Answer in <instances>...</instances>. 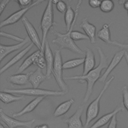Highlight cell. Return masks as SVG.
Instances as JSON below:
<instances>
[{
	"label": "cell",
	"mask_w": 128,
	"mask_h": 128,
	"mask_svg": "<svg viewBox=\"0 0 128 128\" xmlns=\"http://www.w3.org/2000/svg\"><path fill=\"white\" fill-rule=\"evenodd\" d=\"M96 50L100 56V62L98 66L90 70L86 75L72 76L64 77V80H78V82L83 83L86 82V90L84 98V102H86L92 93L96 82L102 76L101 74L103 70L106 69L108 66V57L106 56L102 48L96 46Z\"/></svg>",
	"instance_id": "1"
},
{
	"label": "cell",
	"mask_w": 128,
	"mask_h": 128,
	"mask_svg": "<svg viewBox=\"0 0 128 128\" xmlns=\"http://www.w3.org/2000/svg\"><path fill=\"white\" fill-rule=\"evenodd\" d=\"M82 2V1L80 0L77 2L75 10V18L72 26L68 31L66 32V33H62L56 30H52V32L56 36V38L52 40V44H57L59 46L60 50L67 49L75 54H84V52L76 44L74 40L72 38L71 32L73 30V28L76 22L79 10Z\"/></svg>",
	"instance_id": "2"
},
{
	"label": "cell",
	"mask_w": 128,
	"mask_h": 128,
	"mask_svg": "<svg viewBox=\"0 0 128 128\" xmlns=\"http://www.w3.org/2000/svg\"><path fill=\"white\" fill-rule=\"evenodd\" d=\"M3 92L21 96H62L66 94L62 90H53L38 88H4Z\"/></svg>",
	"instance_id": "3"
},
{
	"label": "cell",
	"mask_w": 128,
	"mask_h": 128,
	"mask_svg": "<svg viewBox=\"0 0 128 128\" xmlns=\"http://www.w3.org/2000/svg\"><path fill=\"white\" fill-rule=\"evenodd\" d=\"M114 78V76H112L106 82L98 96L92 102H91L88 106L86 111V118L84 128H88V126L91 122L98 116L100 112V99Z\"/></svg>",
	"instance_id": "4"
},
{
	"label": "cell",
	"mask_w": 128,
	"mask_h": 128,
	"mask_svg": "<svg viewBox=\"0 0 128 128\" xmlns=\"http://www.w3.org/2000/svg\"><path fill=\"white\" fill-rule=\"evenodd\" d=\"M55 24H56V22H54V20L53 4L52 0H48L43 12L40 23V28L42 32V45L44 50L45 42L47 40L48 34L50 28Z\"/></svg>",
	"instance_id": "5"
},
{
	"label": "cell",
	"mask_w": 128,
	"mask_h": 128,
	"mask_svg": "<svg viewBox=\"0 0 128 128\" xmlns=\"http://www.w3.org/2000/svg\"><path fill=\"white\" fill-rule=\"evenodd\" d=\"M63 63L60 50H54V62L52 70V74L61 90L66 94L68 92V86L64 81L62 76Z\"/></svg>",
	"instance_id": "6"
},
{
	"label": "cell",
	"mask_w": 128,
	"mask_h": 128,
	"mask_svg": "<svg viewBox=\"0 0 128 128\" xmlns=\"http://www.w3.org/2000/svg\"><path fill=\"white\" fill-rule=\"evenodd\" d=\"M44 2V0H38L34 2L31 6L26 8H20V10L14 12L8 18H6V19H4L0 22V28H2V27L10 26L16 23L18 21H19L20 19H22L24 16V14L30 8H32L40 4L41 3Z\"/></svg>",
	"instance_id": "7"
},
{
	"label": "cell",
	"mask_w": 128,
	"mask_h": 128,
	"mask_svg": "<svg viewBox=\"0 0 128 128\" xmlns=\"http://www.w3.org/2000/svg\"><path fill=\"white\" fill-rule=\"evenodd\" d=\"M0 120L3 122L8 128H32V124L35 122V119L33 118L30 120L22 121L11 118L5 114L2 109H0Z\"/></svg>",
	"instance_id": "8"
},
{
	"label": "cell",
	"mask_w": 128,
	"mask_h": 128,
	"mask_svg": "<svg viewBox=\"0 0 128 128\" xmlns=\"http://www.w3.org/2000/svg\"><path fill=\"white\" fill-rule=\"evenodd\" d=\"M22 22L25 28L28 37L32 43L37 47L38 50L44 52L42 42H40L38 34L34 26L25 16L22 19Z\"/></svg>",
	"instance_id": "9"
},
{
	"label": "cell",
	"mask_w": 128,
	"mask_h": 128,
	"mask_svg": "<svg viewBox=\"0 0 128 128\" xmlns=\"http://www.w3.org/2000/svg\"><path fill=\"white\" fill-rule=\"evenodd\" d=\"M126 51V50H122L116 52L114 54L110 63L108 65L107 68L106 69L104 73L98 80L100 82L102 83L106 82L108 76L111 73V72L116 68V67L119 64L122 58L124 56Z\"/></svg>",
	"instance_id": "10"
},
{
	"label": "cell",
	"mask_w": 128,
	"mask_h": 128,
	"mask_svg": "<svg viewBox=\"0 0 128 128\" xmlns=\"http://www.w3.org/2000/svg\"><path fill=\"white\" fill-rule=\"evenodd\" d=\"M84 110V106L80 105L72 116L64 120V122L68 124V128H84L81 119Z\"/></svg>",
	"instance_id": "11"
},
{
	"label": "cell",
	"mask_w": 128,
	"mask_h": 128,
	"mask_svg": "<svg viewBox=\"0 0 128 128\" xmlns=\"http://www.w3.org/2000/svg\"><path fill=\"white\" fill-rule=\"evenodd\" d=\"M124 108L123 104H120L117 106L112 112L106 114L100 118L89 128H100L110 122L115 114H117L118 112H124Z\"/></svg>",
	"instance_id": "12"
},
{
	"label": "cell",
	"mask_w": 128,
	"mask_h": 128,
	"mask_svg": "<svg viewBox=\"0 0 128 128\" xmlns=\"http://www.w3.org/2000/svg\"><path fill=\"white\" fill-rule=\"evenodd\" d=\"M34 45V44L32 42L30 43L24 48L22 49L16 54L13 58H12L8 62H7L1 68L0 70V74H2V73L5 72L6 70H8L14 64H15L20 60H21L26 55V54L32 49Z\"/></svg>",
	"instance_id": "13"
},
{
	"label": "cell",
	"mask_w": 128,
	"mask_h": 128,
	"mask_svg": "<svg viewBox=\"0 0 128 128\" xmlns=\"http://www.w3.org/2000/svg\"><path fill=\"white\" fill-rule=\"evenodd\" d=\"M30 38L28 37L25 38L24 42H19L18 44L12 45H6V44H0V61L2 62V60L4 58L8 55L10 53L13 52L18 50L20 49L23 46H24L26 43L29 42Z\"/></svg>",
	"instance_id": "14"
},
{
	"label": "cell",
	"mask_w": 128,
	"mask_h": 128,
	"mask_svg": "<svg viewBox=\"0 0 128 128\" xmlns=\"http://www.w3.org/2000/svg\"><path fill=\"white\" fill-rule=\"evenodd\" d=\"M44 53L46 64V75L48 80L50 78L51 74H52V70L54 62V56H53L52 51L48 40L44 44Z\"/></svg>",
	"instance_id": "15"
},
{
	"label": "cell",
	"mask_w": 128,
	"mask_h": 128,
	"mask_svg": "<svg viewBox=\"0 0 128 128\" xmlns=\"http://www.w3.org/2000/svg\"><path fill=\"white\" fill-rule=\"evenodd\" d=\"M80 26L85 32V34L89 38L90 42L92 44L96 42V27L90 23L86 18L82 19Z\"/></svg>",
	"instance_id": "16"
},
{
	"label": "cell",
	"mask_w": 128,
	"mask_h": 128,
	"mask_svg": "<svg viewBox=\"0 0 128 128\" xmlns=\"http://www.w3.org/2000/svg\"><path fill=\"white\" fill-rule=\"evenodd\" d=\"M96 64L94 54L92 50L89 48H86L84 61L82 75H86L90 70L94 69Z\"/></svg>",
	"instance_id": "17"
},
{
	"label": "cell",
	"mask_w": 128,
	"mask_h": 128,
	"mask_svg": "<svg viewBox=\"0 0 128 128\" xmlns=\"http://www.w3.org/2000/svg\"><path fill=\"white\" fill-rule=\"evenodd\" d=\"M44 96H38L34 98L33 100L28 102L22 110L14 113L12 115L14 118L21 116L25 114L32 112L38 105V104L45 98Z\"/></svg>",
	"instance_id": "18"
},
{
	"label": "cell",
	"mask_w": 128,
	"mask_h": 128,
	"mask_svg": "<svg viewBox=\"0 0 128 128\" xmlns=\"http://www.w3.org/2000/svg\"><path fill=\"white\" fill-rule=\"evenodd\" d=\"M46 80H48L46 75L43 74L41 68H38L36 70L32 72L29 77L28 82L31 84L34 88H38Z\"/></svg>",
	"instance_id": "19"
},
{
	"label": "cell",
	"mask_w": 128,
	"mask_h": 128,
	"mask_svg": "<svg viewBox=\"0 0 128 128\" xmlns=\"http://www.w3.org/2000/svg\"><path fill=\"white\" fill-rule=\"evenodd\" d=\"M32 72L26 74H16L7 78V81L14 85L24 86L28 84V79Z\"/></svg>",
	"instance_id": "20"
},
{
	"label": "cell",
	"mask_w": 128,
	"mask_h": 128,
	"mask_svg": "<svg viewBox=\"0 0 128 128\" xmlns=\"http://www.w3.org/2000/svg\"><path fill=\"white\" fill-rule=\"evenodd\" d=\"M112 22L110 24H104L100 30L96 34L98 38L102 40L105 43L112 45V40L110 38V27Z\"/></svg>",
	"instance_id": "21"
},
{
	"label": "cell",
	"mask_w": 128,
	"mask_h": 128,
	"mask_svg": "<svg viewBox=\"0 0 128 128\" xmlns=\"http://www.w3.org/2000/svg\"><path fill=\"white\" fill-rule=\"evenodd\" d=\"M74 102V100L73 98H71L60 104L54 112V116L58 118L66 114L69 110Z\"/></svg>",
	"instance_id": "22"
},
{
	"label": "cell",
	"mask_w": 128,
	"mask_h": 128,
	"mask_svg": "<svg viewBox=\"0 0 128 128\" xmlns=\"http://www.w3.org/2000/svg\"><path fill=\"white\" fill-rule=\"evenodd\" d=\"M30 56L34 64L38 66V68L41 69L46 68L44 52L38 50L32 54Z\"/></svg>",
	"instance_id": "23"
},
{
	"label": "cell",
	"mask_w": 128,
	"mask_h": 128,
	"mask_svg": "<svg viewBox=\"0 0 128 128\" xmlns=\"http://www.w3.org/2000/svg\"><path fill=\"white\" fill-rule=\"evenodd\" d=\"M0 100L5 104H8L14 102L23 100L26 99L24 96H15L12 94L1 91L0 92Z\"/></svg>",
	"instance_id": "24"
},
{
	"label": "cell",
	"mask_w": 128,
	"mask_h": 128,
	"mask_svg": "<svg viewBox=\"0 0 128 128\" xmlns=\"http://www.w3.org/2000/svg\"><path fill=\"white\" fill-rule=\"evenodd\" d=\"M75 14V12H74L70 6H68L67 10L64 13V16L66 32L70 30L74 19Z\"/></svg>",
	"instance_id": "25"
},
{
	"label": "cell",
	"mask_w": 128,
	"mask_h": 128,
	"mask_svg": "<svg viewBox=\"0 0 128 128\" xmlns=\"http://www.w3.org/2000/svg\"><path fill=\"white\" fill-rule=\"evenodd\" d=\"M84 58H76L68 60L63 63V69L69 70L75 68L84 64Z\"/></svg>",
	"instance_id": "26"
},
{
	"label": "cell",
	"mask_w": 128,
	"mask_h": 128,
	"mask_svg": "<svg viewBox=\"0 0 128 128\" xmlns=\"http://www.w3.org/2000/svg\"><path fill=\"white\" fill-rule=\"evenodd\" d=\"M114 7V4L113 1L110 0H102L100 6V10L105 13L112 12Z\"/></svg>",
	"instance_id": "27"
},
{
	"label": "cell",
	"mask_w": 128,
	"mask_h": 128,
	"mask_svg": "<svg viewBox=\"0 0 128 128\" xmlns=\"http://www.w3.org/2000/svg\"><path fill=\"white\" fill-rule=\"evenodd\" d=\"M32 64H34L32 59L31 56L30 54L23 61L22 64L18 67L16 70V74H21L22 72H23L24 70H26L28 68H29Z\"/></svg>",
	"instance_id": "28"
},
{
	"label": "cell",
	"mask_w": 128,
	"mask_h": 128,
	"mask_svg": "<svg viewBox=\"0 0 128 128\" xmlns=\"http://www.w3.org/2000/svg\"><path fill=\"white\" fill-rule=\"evenodd\" d=\"M71 38L74 40H89V38L84 33L78 30H72L71 32Z\"/></svg>",
	"instance_id": "29"
},
{
	"label": "cell",
	"mask_w": 128,
	"mask_h": 128,
	"mask_svg": "<svg viewBox=\"0 0 128 128\" xmlns=\"http://www.w3.org/2000/svg\"><path fill=\"white\" fill-rule=\"evenodd\" d=\"M0 36H3V37L6 38H8L13 40L15 41L18 42H24L25 39V38L19 37V36L14 35L13 34L8 33V32H2V31H0Z\"/></svg>",
	"instance_id": "30"
},
{
	"label": "cell",
	"mask_w": 128,
	"mask_h": 128,
	"mask_svg": "<svg viewBox=\"0 0 128 128\" xmlns=\"http://www.w3.org/2000/svg\"><path fill=\"white\" fill-rule=\"evenodd\" d=\"M122 104L128 112V88L125 86L122 89Z\"/></svg>",
	"instance_id": "31"
},
{
	"label": "cell",
	"mask_w": 128,
	"mask_h": 128,
	"mask_svg": "<svg viewBox=\"0 0 128 128\" xmlns=\"http://www.w3.org/2000/svg\"><path fill=\"white\" fill-rule=\"evenodd\" d=\"M68 6H67L66 2L62 0H58V2L56 4V8L57 10L61 13H65Z\"/></svg>",
	"instance_id": "32"
},
{
	"label": "cell",
	"mask_w": 128,
	"mask_h": 128,
	"mask_svg": "<svg viewBox=\"0 0 128 128\" xmlns=\"http://www.w3.org/2000/svg\"><path fill=\"white\" fill-rule=\"evenodd\" d=\"M14 2H16L20 8H27L31 6L33 4V1L32 0H14Z\"/></svg>",
	"instance_id": "33"
},
{
	"label": "cell",
	"mask_w": 128,
	"mask_h": 128,
	"mask_svg": "<svg viewBox=\"0 0 128 128\" xmlns=\"http://www.w3.org/2000/svg\"><path fill=\"white\" fill-rule=\"evenodd\" d=\"M118 124L116 114H115L109 122L107 128H116Z\"/></svg>",
	"instance_id": "34"
},
{
	"label": "cell",
	"mask_w": 128,
	"mask_h": 128,
	"mask_svg": "<svg viewBox=\"0 0 128 128\" xmlns=\"http://www.w3.org/2000/svg\"><path fill=\"white\" fill-rule=\"evenodd\" d=\"M112 45L118 46L120 48H122V50H124V49L128 50V44H122L114 40V41H112Z\"/></svg>",
	"instance_id": "35"
},
{
	"label": "cell",
	"mask_w": 128,
	"mask_h": 128,
	"mask_svg": "<svg viewBox=\"0 0 128 128\" xmlns=\"http://www.w3.org/2000/svg\"><path fill=\"white\" fill-rule=\"evenodd\" d=\"M102 1L98 0H90L88 2L90 6L92 8H96L100 7Z\"/></svg>",
	"instance_id": "36"
},
{
	"label": "cell",
	"mask_w": 128,
	"mask_h": 128,
	"mask_svg": "<svg viewBox=\"0 0 128 128\" xmlns=\"http://www.w3.org/2000/svg\"><path fill=\"white\" fill-rule=\"evenodd\" d=\"M10 2V0H2L0 2V16L2 15V12L4 10L6 6Z\"/></svg>",
	"instance_id": "37"
},
{
	"label": "cell",
	"mask_w": 128,
	"mask_h": 128,
	"mask_svg": "<svg viewBox=\"0 0 128 128\" xmlns=\"http://www.w3.org/2000/svg\"><path fill=\"white\" fill-rule=\"evenodd\" d=\"M34 128H50V127L48 124H42L40 125L36 126Z\"/></svg>",
	"instance_id": "38"
},
{
	"label": "cell",
	"mask_w": 128,
	"mask_h": 128,
	"mask_svg": "<svg viewBox=\"0 0 128 128\" xmlns=\"http://www.w3.org/2000/svg\"><path fill=\"white\" fill-rule=\"evenodd\" d=\"M123 6H124V8L126 10H128V0H126L125 1L124 3L123 4Z\"/></svg>",
	"instance_id": "39"
},
{
	"label": "cell",
	"mask_w": 128,
	"mask_h": 128,
	"mask_svg": "<svg viewBox=\"0 0 128 128\" xmlns=\"http://www.w3.org/2000/svg\"><path fill=\"white\" fill-rule=\"evenodd\" d=\"M124 57L125 58V59L126 60V62L128 68V52L127 51H126Z\"/></svg>",
	"instance_id": "40"
},
{
	"label": "cell",
	"mask_w": 128,
	"mask_h": 128,
	"mask_svg": "<svg viewBox=\"0 0 128 128\" xmlns=\"http://www.w3.org/2000/svg\"><path fill=\"white\" fill-rule=\"evenodd\" d=\"M126 0H119L118 1V3L120 4H124V3Z\"/></svg>",
	"instance_id": "41"
},
{
	"label": "cell",
	"mask_w": 128,
	"mask_h": 128,
	"mask_svg": "<svg viewBox=\"0 0 128 128\" xmlns=\"http://www.w3.org/2000/svg\"><path fill=\"white\" fill-rule=\"evenodd\" d=\"M58 0H52V2L53 4H56L58 2Z\"/></svg>",
	"instance_id": "42"
},
{
	"label": "cell",
	"mask_w": 128,
	"mask_h": 128,
	"mask_svg": "<svg viewBox=\"0 0 128 128\" xmlns=\"http://www.w3.org/2000/svg\"><path fill=\"white\" fill-rule=\"evenodd\" d=\"M0 128H6V127L2 124H0Z\"/></svg>",
	"instance_id": "43"
},
{
	"label": "cell",
	"mask_w": 128,
	"mask_h": 128,
	"mask_svg": "<svg viewBox=\"0 0 128 128\" xmlns=\"http://www.w3.org/2000/svg\"><path fill=\"white\" fill-rule=\"evenodd\" d=\"M127 12H128V10H127Z\"/></svg>",
	"instance_id": "44"
},
{
	"label": "cell",
	"mask_w": 128,
	"mask_h": 128,
	"mask_svg": "<svg viewBox=\"0 0 128 128\" xmlns=\"http://www.w3.org/2000/svg\"><path fill=\"white\" fill-rule=\"evenodd\" d=\"M127 52H128V50H127Z\"/></svg>",
	"instance_id": "45"
}]
</instances>
